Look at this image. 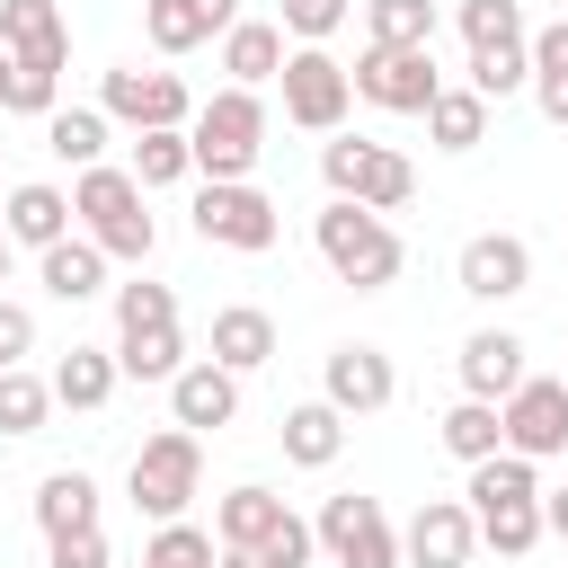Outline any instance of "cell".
<instances>
[{
  "label": "cell",
  "mask_w": 568,
  "mask_h": 568,
  "mask_svg": "<svg viewBox=\"0 0 568 568\" xmlns=\"http://www.w3.org/2000/svg\"><path fill=\"white\" fill-rule=\"evenodd\" d=\"M311 248H320V266H328L337 284H355V293H382V284H399V266H408L390 213H364V204H346V195H328V204L311 213Z\"/></svg>",
  "instance_id": "1"
},
{
  "label": "cell",
  "mask_w": 568,
  "mask_h": 568,
  "mask_svg": "<svg viewBox=\"0 0 568 568\" xmlns=\"http://www.w3.org/2000/svg\"><path fill=\"white\" fill-rule=\"evenodd\" d=\"M186 142H195V178H204V186L248 178L257 151H266V98H257V89H213V98L195 106Z\"/></svg>",
  "instance_id": "2"
},
{
  "label": "cell",
  "mask_w": 568,
  "mask_h": 568,
  "mask_svg": "<svg viewBox=\"0 0 568 568\" xmlns=\"http://www.w3.org/2000/svg\"><path fill=\"white\" fill-rule=\"evenodd\" d=\"M71 213H80V240H98V248H106V257H124V266H142V257L160 248V231H151V213H142L133 169H80Z\"/></svg>",
  "instance_id": "3"
},
{
  "label": "cell",
  "mask_w": 568,
  "mask_h": 568,
  "mask_svg": "<svg viewBox=\"0 0 568 568\" xmlns=\"http://www.w3.org/2000/svg\"><path fill=\"white\" fill-rule=\"evenodd\" d=\"M346 80H355V98L382 106V115H426V106L444 98L435 44H364V53L346 62Z\"/></svg>",
  "instance_id": "4"
},
{
  "label": "cell",
  "mask_w": 568,
  "mask_h": 568,
  "mask_svg": "<svg viewBox=\"0 0 568 568\" xmlns=\"http://www.w3.org/2000/svg\"><path fill=\"white\" fill-rule=\"evenodd\" d=\"M124 488H133V506H142L151 524H186V497L204 488V435H186V426L151 435V444L133 453Z\"/></svg>",
  "instance_id": "5"
},
{
  "label": "cell",
  "mask_w": 568,
  "mask_h": 568,
  "mask_svg": "<svg viewBox=\"0 0 568 568\" xmlns=\"http://www.w3.org/2000/svg\"><path fill=\"white\" fill-rule=\"evenodd\" d=\"M320 178H328V195H346V204H364V213H399L408 195H417V169L390 151V142H328L320 151Z\"/></svg>",
  "instance_id": "6"
},
{
  "label": "cell",
  "mask_w": 568,
  "mask_h": 568,
  "mask_svg": "<svg viewBox=\"0 0 568 568\" xmlns=\"http://www.w3.org/2000/svg\"><path fill=\"white\" fill-rule=\"evenodd\" d=\"M98 115H106V124H133V133H186V124H195V98H186L178 71L124 62V71L98 80Z\"/></svg>",
  "instance_id": "7"
},
{
  "label": "cell",
  "mask_w": 568,
  "mask_h": 568,
  "mask_svg": "<svg viewBox=\"0 0 568 568\" xmlns=\"http://www.w3.org/2000/svg\"><path fill=\"white\" fill-rule=\"evenodd\" d=\"M275 89H284V124H302V133H337L346 106H355V80H346V62L328 44H293Z\"/></svg>",
  "instance_id": "8"
},
{
  "label": "cell",
  "mask_w": 568,
  "mask_h": 568,
  "mask_svg": "<svg viewBox=\"0 0 568 568\" xmlns=\"http://www.w3.org/2000/svg\"><path fill=\"white\" fill-rule=\"evenodd\" d=\"M275 231H284V213H275V195H266V186H248V178H231V186H204V195H195V240H213V248L266 257V248H275Z\"/></svg>",
  "instance_id": "9"
},
{
  "label": "cell",
  "mask_w": 568,
  "mask_h": 568,
  "mask_svg": "<svg viewBox=\"0 0 568 568\" xmlns=\"http://www.w3.org/2000/svg\"><path fill=\"white\" fill-rule=\"evenodd\" d=\"M311 532H320L328 568H408V559H399V532H390V515H382L373 497H328Z\"/></svg>",
  "instance_id": "10"
},
{
  "label": "cell",
  "mask_w": 568,
  "mask_h": 568,
  "mask_svg": "<svg viewBox=\"0 0 568 568\" xmlns=\"http://www.w3.org/2000/svg\"><path fill=\"white\" fill-rule=\"evenodd\" d=\"M320 399H328L337 417H373V408H390V399H399V373H390V355H382V346L346 337V346H328V364H320Z\"/></svg>",
  "instance_id": "11"
},
{
  "label": "cell",
  "mask_w": 568,
  "mask_h": 568,
  "mask_svg": "<svg viewBox=\"0 0 568 568\" xmlns=\"http://www.w3.org/2000/svg\"><path fill=\"white\" fill-rule=\"evenodd\" d=\"M470 550H479V524H470L462 497H426L408 515V532H399V559L408 568H470Z\"/></svg>",
  "instance_id": "12"
},
{
  "label": "cell",
  "mask_w": 568,
  "mask_h": 568,
  "mask_svg": "<svg viewBox=\"0 0 568 568\" xmlns=\"http://www.w3.org/2000/svg\"><path fill=\"white\" fill-rule=\"evenodd\" d=\"M506 453H524V462H559L568 453V382H532L524 373V390L506 399Z\"/></svg>",
  "instance_id": "13"
},
{
  "label": "cell",
  "mask_w": 568,
  "mask_h": 568,
  "mask_svg": "<svg viewBox=\"0 0 568 568\" xmlns=\"http://www.w3.org/2000/svg\"><path fill=\"white\" fill-rule=\"evenodd\" d=\"M453 275H462L470 302H515V293L532 284V248H524L515 231H479V240H462Z\"/></svg>",
  "instance_id": "14"
},
{
  "label": "cell",
  "mask_w": 568,
  "mask_h": 568,
  "mask_svg": "<svg viewBox=\"0 0 568 568\" xmlns=\"http://www.w3.org/2000/svg\"><path fill=\"white\" fill-rule=\"evenodd\" d=\"M231 27H240V0H142L151 53H195V44L231 36Z\"/></svg>",
  "instance_id": "15"
},
{
  "label": "cell",
  "mask_w": 568,
  "mask_h": 568,
  "mask_svg": "<svg viewBox=\"0 0 568 568\" xmlns=\"http://www.w3.org/2000/svg\"><path fill=\"white\" fill-rule=\"evenodd\" d=\"M524 390V337L515 328H470L462 337V399H515Z\"/></svg>",
  "instance_id": "16"
},
{
  "label": "cell",
  "mask_w": 568,
  "mask_h": 568,
  "mask_svg": "<svg viewBox=\"0 0 568 568\" xmlns=\"http://www.w3.org/2000/svg\"><path fill=\"white\" fill-rule=\"evenodd\" d=\"M71 195L62 186H44V178H27V186H9V204H0V231H9V248H53V240H71Z\"/></svg>",
  "instance_id": "17"
},
{
  "label": "cell",
  "mask_w": 568,
  "mask_h": 568,
  "mask_svg": "<svg viewBox=\"0 0 568 568\" xmlns=\"http://www.w3.org/2000/svg\"><path fill=\"white\" fill-rule=\"evenodd\" d=\"M169 417H178L186 435H204V426H231V417H240V373H222L213 355H195V364L169 382Z\"/></svg>",
  "instance_id": "18"
},
{
  "label": "cell",
  "mask_w": 568,
  "mask_h": 568,
  "mask_svg": "<svg viewBox=\"0 0 568 568\" xmlns=\"http://www.w3.org/2000/svg\"><path fill=\"white\" fill-rule=\"evenodd\" d=\"M0 53H18L27 71H62V0H0Z\"/></svg>",
  "instance_id": "19"
},
{
  "label": "cell",
  "mask_w": 568,
  "mask_h": 568,
  "mask_svg": "<svg viewBox=\"0 0 568 568\" xmlns=\"http://www.w3.org/2000/svg\"><path fill=\"white\" fill-rule=\"evenodd\" d=\"M284 524H293V506H284L275 488H257V479H240V488L213 506V541H222V550H257V541H275Z\"/></svg>",
  "instance_id": "20"
},
{
  "label": "cell",
  "mask_w": 568,
  "mask_h": 568,
  "mask_svg": "<svg viewBox=\"0 0 568 568\" xmlns=\"http://www.w3.org/2000/svg\"><path fill=\"white\" fill-rule=\"evenodd\" d=\"M106 266H115V257H106L98 240H80V231H71V240H53V248L36 257V275H44V293H53V302H89V293H106Z\"/></svg>",
  "instance_id": "21"
},
{
  "label": "cell",
  "mask_w": 568,
  "mask_h": 568,
  "mask_svg": "<svg viewBox=\"0 0 568 568\" xmlns=\"http://www.w3.org/2000/svg\"><path fill=\"white\" fill-rule=\"evenodd\" d=\"M213 364H222V373H257V364H275V320H266L257 302L213 311Z\"/></svg>",
  "instance_id": "22"
},
{
  "label": "cell",
  "mask_w": 568,
  "mask_h": 568,
  "mask_svg": "<svg viewBox=\"0 0 568 568\" xmlns=\"http://www.w3.org/2000/svg\"><path fill=\"white\" fill-rule=\"evenodd\" d=\"M115 364H124V382H178V373H186V337H178V320L115 328Z\"/></svg>",
  "instance_id": "23"
},
{
  "label": "cell",
  "mask_w": 568,
  "mask_h": 568,
  "mask_svg": "<svg viewBox=\"0 0 568 568\" xmlns=\"http://www.w3.org/2000/svg\"><path fill=\"white\" fill-rule=\"evenodd\" d=\"M44 382H53V408H80V417H89V408H106V399H115L124 364H115L106 346H71V355H62Z\"/></svg>",
  "instance_id": "24"
},
{
  "label": "cell",
  "mask_w": 568,
  "mask_h": 568,
  "mask_svg": "<svg viewBox=\"0 0 568 568\" xmlns=\"http://www.w3.org/2000/svg\"><path fill=\"white\" fill-rule=\"evenodd\" d=\"M337 453H346V417H337L328 399L284 408V462H293V470H328Z\"/></svg>",
  "instance_id": "25"
},
{
  "label": "cell",
  "mask_w": 568,
  "mask_h": 568,
  "mask_svg": "<svg viewBox=\"0 0 568 568\" xmlns=\"http://www.w3.org/2000/svg\"><path fill=\"white\" fill-rule=\"evenodd\" d=\"M435 435H444V453H453V462H470V470H479V462H497V453H506V408H497V399H453Z\"/></svg>",
  "instance_id": "26"
},
{
  "label": "cell",
  "mask_w": 568,
  "mask_h": 568,
  "mask_svg": "<svg viewBox=\"0 0 568 568\" xmlns=\"http://www.w3.org/2000/svg\"><path fill=\"white\" fill-rule=\"evenodd\" d=\"M36 524H44V541H62V532H98V479H89V470H44V488H36Z\"/></svg>",
  "instance_id": "27"
},
{
  "label": "cell",
  "mask_w": 568,
  "mask_h": 568,
  "mask_svg": "<svg viewBox=\"0 0 568 568\" xmlns=\"http://www.w3.org/2000/svg\"><path fill=\"white\" fill-rule=\"evenodd\" d=\"M222 71H231V89L284 80V27H266V18H240V27L222 36Z\"/></svg>",
  "instance_id": "28"
},
{
  "label": "cell",
  "mask_w": 568,
  "mask_h": 568,
  "mask_svg": "<svg viewBox=\"0 0 568 568\" xmlns=\"http://www.w3.org/2000/svg\"><path fill=\"white\" fill-rule=\"evenodd\" d=\"M426 133H435V151H479L488 142V98L462 80V89H444L435 106H426Z\"/></svg>",
  "instance_id": "29"
},
{
  "label": "cell",
  "mask_w": 568,
  "mask_h": 568,
  "mask_svg": "<svg viewBox=\"0 0 568 568\" xmlns=\"http://www.w3.org/2000/svg\"><path fill=\"white\" fill-rule=\"evenodd\" d=\"M44 151L71 169H106V115L98 106H53L44 115Z\"/></svg>",
  "instance_id": "30"
},
{
  "label": "cell",
  "mask_w": 568,
  "mask_h": 568,
  "mask_svg": "<svg viewBox=\"0 0 568 568\" xmlns=\"http://www.w3.org/2000/svg\"><path fill=\"white\" fill-rule=\"evenodd\" d=\"M532 497H541V462H524V453L479 462L470 488H462V506H532Z\"/></svg>",
  "instance_id": "31"
},
{
  "label": "cell",
  "mask_w": 568,
  "mask_h": 568,
  "mask_svg": "<svg viewBox=\"0 0 568 568\" xmlns=\"http://www.w3.org/2000/svg\"><path fill=\"white\" fill-rule=\"evenodd\" d=\"M532 98H541V115L568 133V18L532 27Z\"/></svg>",
  "instance_id": "32"
},
{
  "label": "cell",
  "mask_w": 568,
  "mask_h": 568,
  "mask_svg": "<svg viewBox=\"0 0 568 568\" xmlns=\"http://www.w3.org/2000/svg\"><path fill=\"white\" fill-rule=\"evenodd\" d=\"M178 178H195V142L186 133H133V186L151 195V186H178Z\"/></svg>",
  "instance_id": "33"
},
{
  "label": "cell",
  "mask_w": 568,
  "mask_h": 568,
  "mask_svg": "<svg viewBox=\"0 0 568 568\" xmlns=\"http://www.w3.org/2000/svg\"><path fill=\"white\" fill-rule=\"evenodd\" d=\"M470 524H479V541H488L497 559H524V550L550 532V524H541V497H532V506H470Z\"/></svg>",
  "instance_id": "34"
},
{
  "label": "cell",
  "mask_w": 568,
  "mask_h": 568,
  "mask_svg": "<svg viewBox=\"0 0 568 568\" xmlns=\"http://www.w3.org/2000/svg\"><path fill=\"white\" fill-rule=\"evenodd\" d=\"M364 44H435V0H364Z\"/></svg>",
  "instance_id": "35"
},
{
  "label": "cell",
  "mask_w": 568,
  "mask_h": 568,
  "mask_svg": "<svg viewBox=\"0 0 568 568\" xmlns=\"http://www.w3.org/2000/svg\"><path fill=\"white\" fill-rule=\"evenodd\" d=\"M462 44L470 53H497V44H532V27H524L515 0H462Z\"/></svg>",
  "instance_id": "36"
},
{
  "label": "cell",
  "mask_w": 568,
  "mask_h": 568,
  "mask_svg": "<svg viewBox=\"0 0 568 568\" xmlns=\"http://www.w3.org/2000/svg\"><path fill=\"white\" fill-rule=\"evenodd\" d=\"M44 417H53V382H36L27 364L0 373V435H36Z\"/></svg>",
  "instance_id": "37"
},
{
  "label": "cell",
  "mask_w": 568,
  "mask_h": 568,
  "mask_svg": "<svg viewBox=\"0 0 568 568\" xmlns=\"http://www.w3.org/2000/svg\"><path fill=\"white\" fill-rule=\"evenodd\" d=\"M142 568H222V541L195 532V524H160V532L142 541Z\"/></svg>",
  "instance_id": "38"
},
{
  "label": "cell",
  "mask_w": 568,
  "mask_h": 568,
  "mask_svg": "<svg viewBox=\"0 0 568 568\" xmlns=\"http://www.w3.org/2000/svg\"><path fill=\"white\" fill-rule=\"evenodd\" d=\"M470 89L497 106L515 89H532V44H497V53H470Z\"/></svg>",
  "instance_id": "39"
},
{
  "label": "cell",
  "mask_w": 568,
  "mask_h": 568,
  "mask_svg": "<svg viewBox=\"0 0 568 568\" xmlns=\"http://www.w3.org/2000/svg\"><path fill=\"white\" fill-rule=\"evenodd\" d=\"M311 550H320V532L293 515L275 541H257V550H222V568H311Z\"/></svg>",
  "instance_id": "40"
},
{
  "label": "cell",
  "mask_w": 568,
  "mask_h": 568,
  "mask_svg": "<svg viewBox=\"0 0 568 568\" xmlns=\"http://www.w3.org/2000/svg\"><path fill=\"white\" fill-rule=\"evenodd\" d=\"M142 320H178V293H169V284H151V275L115 284V328H142Z\"/></svg>",
  "instance_id": "41"
},
{
  "label": "cell",
  "mask_w": 568,
  "mask_h": 568,
  "mask_svg": "<svg viewBox=\"0 0 568 568\" xmlns=\"http://www.w3.org/2000/svg\"><path fill=\"white\" fill-rule=\"evenodd\" d=\"M346 9H355V0H284V27H293L302 44H328V36L346 27Z\"/></svg>",
  "instance_id": "42"
},
{
  "label": "cell",
  "mask_w": 568,
  "mask_h": 568,
  "mask_svg": "<svg viewBox=\"0 0 568 568\" xmlns=\"http://www.w3.org/2000/svg\"><path fill=\"white\" fill-rule=\"evenodd\" d=\"M36 355V311L27 302H0V373H18Z\"/></svg>",
  "instance_id": "43"
},
{
  "label": "cell",
  "mask_w": 568,
  "mask_h": 568,
  "mask_svg": "<svg viewBox=\"0 0 568 568\" xmlns=\"http://www.w3.org/2000/svg\"><path fill=\"white\" fill-rule=\"evenodd\" d=\"M53 550V568H115L106 559V532H62V541H44Z\"/></svg>",
  "instance_id": "44"
},
{
  "label": "cell",
  "mask_w": 568,
  "mask_h": 568,
  "mask_svg": "<svg viewBox=\"0 0 568 568\" xmlns=\"http://www.w3.org/2000/svg\"><path fill=\"white\" fill-rule=\"evenodd\" d=\"M541 524H550V532L568 541V488H541Z\"/></svg>",
  "instance_id": "45"
},
{
  "label": "cell",
  "mask_w": 568,
  "mask_h": 568,
  "mask_svg": "<svg viewBox=\"0 0 568 568\" xmlns=\"http://www.w3.org/2000/svg\"><path fill=\"white\" fill-rule=\"evenodd\" d=\"M9 89H18V53H0V115H9Z\"/></svg>",
  "instance_id": "46"
},
{
  "label": "cell",
  "mask_w": 568,
  "mask_h": 568,
  "mask_svg": "<svg viewBox=\"0 0 568 568\" xmlns=\"http://www.w3.org/2000/svg\"><path fill=\"white\" fill-rule=\"evenodd\" d=\"M9 257H18V248H9V231H0V284H9Z\"/></svg>",
  "instance_id": "47"
},
{
  "label": "cell",
  "mask_w": 568,
  "mask_h": 568,
  "mask_svg": "<svg viewBox=\"0 0 568 568\" xmlns=\"http://www.w3.org/2000/svg\"><path fill=\"white\" fill-rule=\"evenodd\" d=\"M0 204H9V178H0Z\"/></svg>",
  "instance_id": "48"
},
{
  "label": "cell",
  "mask_w": 568,
  "mask_h": 568,
  "mask_svg": "<svg viewBox=\"0 0 568 568\" xmlns=\"http://www.w3.org/2000/svg\"><path fill=\"white\" fill-rule=\"evenodd\" d=\"M559 382H568V373H559Z\"/></svg>",
  "instance_id": "49"
}]
</instances>
